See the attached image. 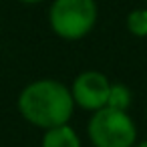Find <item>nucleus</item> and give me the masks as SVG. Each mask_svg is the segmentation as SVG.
<instances>
[{
  "instance_id": "39448f33",
  "label": "nucleus",
  "mask_w": 147,
  "mask_h": 147,
  "mask_svg": "<svg viewBox=\"0 0 147 147\" xmlns=\"http://www.w3.org/2000/svg\"><path fill=\"white\" fill-rule=\"evenodd\" d=\"M42 147H81V139L77 131L67 123V125L47 129L42 137Z\"/></svg>"
},
{
  "instance_id": "20e7f679",
  "label": "nucleus",
  "mask_w": 147,
  "mask_h": 147,
  "mask_svg": "<svg viewBox=\"0 0 147 147\" xmlns=\"http://www.w3.org/2000/svg\"><path fill=\"white\" fill-rule=\"evenodd\" d=\"M109 91H111V83L99 71H83L81 75H77L71 87L75 105L93 113L107 107Z\"/></svg>"
},
{
  "instance_id": "f257e3e1",
  "label": "nucleus",
  "mask_w": 147,
  "mask_h": 147,
  "mask_svg": "<svg viewBox=\"0 0 147 147\" xmlns=\"http://www.w3.org/2000/svg\"><path fill=\"white\" fill-rule=\"evenodd\" d=\"M20 115L40 129L67 125L75 111V99L67 85L55 79H40L26 85L18 97Z\"/></svg>"
},
{
  "instance_id": "423d86ee",
  "label": "nucleus",
  "mask_w": 147,
  "mask_h": 147,
  "mask_svg": "<svg viewBox=\"0 0 147 147\" xmlns=\"http://www.w3.org/2000/svg\"><path fill=\"white\" fill-rule=\"evenodd\" d=\"M129 105H131V91H129V87H125L121 83L111 85L107 107H113V109H119V111H127Z\"/></svg>"
},
{
  "instance_id": "6e6552de",
  "label": "nucleus",
  "mask_w": 147,
  "mask_h": 147,
  "mask_svg": "<svg viewBox=\"0 0 147 147\" xmlns=\"http://www.w3.org/2000/svg\"><path fill=\"white\" fill-rule=\"evenodd\" d=\"M18 2H24V4H38L42 0H18Z\"/></svg>"
},
{
  "instance_id": "0eeeda50",
  "label": "nucleus",
  "mask_w": 147,
  "mask_h": 147,
  "mask_svg": "<svg viewBox=\"0 0 147 147\" xmlns=\"http://www.w3.org/2000/svg\"><path fill=\"white\" fill-rule=\"evenodd\" d=\"M127 30L133 36H147V8H137L127 14Z\"/></svg>"
},
{
  "instance_id": "f03ea898",
  "label": "nucleus",
  "mask_w": 147,
  "mask_h": 147,
  "mask_svg": "<svg viewBox=\"0 0 147 147\" xmlns=\"http://www.w3.org/2000/svg\"><path fill=\"white\" fill-rule=\"evenodd\" d=\"M97 14L95 0H55L49 10V20L57 36L65 40H81L95 28Z\"/></svg>"
},
{
  "instance_id": "1a4fd4ad",
  "label": "nucleus",
  "mask_w": 147,
  "mask_h": 147,
  "mask_svg": "<svg viewBox=\"0 0 147 147\" xmlns=\"http://www.w3.org/2000/svg\"><path fill=\"white\" fill-rule=\"evenodd\" d=\"M133 147H147V139H145V141H141V143H135Z\"/></svg>"
},
{
  "instance_id": "7ed1b4c3",
  "label": "nucleus",
  "mask_w": 147,
  "mask_h": 147,
  "mask_svg": "<svg viewBox=\"0 0 147 147\" xmlns=\"http://www.w3.org/2000/svg\"><path fill=\"white\" fill-rule=\"evenodd\" d=\"M89 139L95 147H133L137 127L127 111L103 107L93 113L87 125Z\"/></svg>"
}]
</instances>
